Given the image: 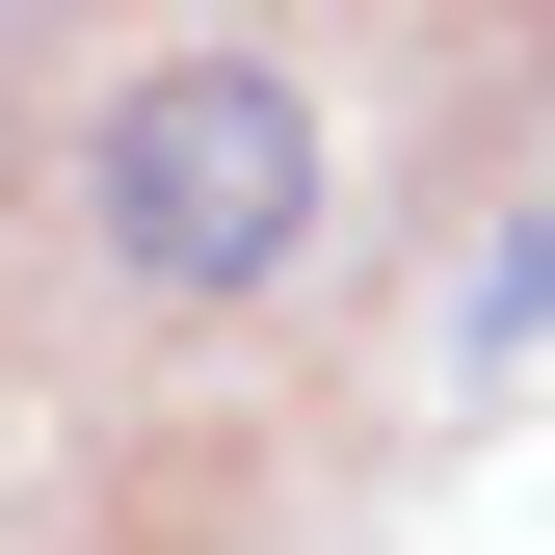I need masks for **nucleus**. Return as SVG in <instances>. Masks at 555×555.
Masks as SVG:
<instances>
[{
    "label": "nucleus",
    "instance_id": "2",
    "mask_svg": "<svg viewBox=\"0 0 555 555\" xmlns=\"http://www.w3.org/2000/svg\"><path fill=\"white\" fill-rule=\"evenodd\" d=\"M503 344H555V212H529L503 264H476V371H503Z\"/></svg>",
    "mask_w": 555,
    "mask_h": 555
},
{
    "label": "nucleus",
    "instance_id": "1",
    "mask_svg": "<svg viewBox=\"0 0 555 555\" xmlns=\"http://www.w3.org/2000/svg\"><path fill=\"white\" fill-rule=\"evenodd\" d=\"M318 185H344V132H318L292 53H238V27L132 53L80 106V238H106V292H159V318H238L264 264L318 238Z\"/></svg>",
    "mask_w": 555,
    "mask_h": 555
}]
</instances>
